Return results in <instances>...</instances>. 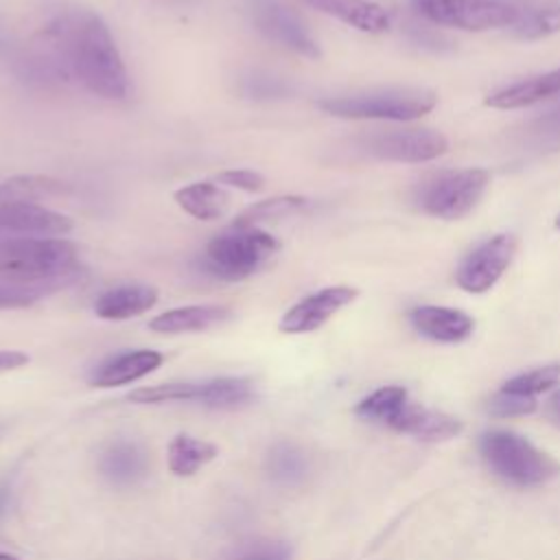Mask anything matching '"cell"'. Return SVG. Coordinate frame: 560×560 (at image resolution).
<instances>
[{
  "instance_id": "obj_12",
  "label": "cell",
  "mask_w": 560,
  "mask_h": 560,
  "mask_svg": "<svg viewBox=\"0 0 560 560\" xmlns=\"http://www.w3.org/2000/svg\"><path fill=\"white\" fill-rule=\"evenodd\" d=\"M254 24L267 39H271L302 57L317 59L322 55L319 44L311 35L304 20L282 4L269 2V4L256 7Z\"/></svg>"
},
{
  "instance_id": "obj_5",
  "label": "cell",
  "mask_w": 560,
  "mask_h": 560,
  "mask_svg": "<svg viewBox=\"0 0 560 560\" xmlns=\"http://www.w3.org/2000/svg\"><path fill=\"white\" fill-rule=\"evenodd\" d=\"M278 241L260 228L234 225L217 234L203 252V267L221 280H243L260 271L278 252Z\"/></svg>"
},
{
  "instance_id": "obj_13",
  "label": "cell",
  "mask_w": 560,
  "mask_h": 560,
  "mask_svg": "<svg viewBox=\"0 0 560 560\" xmlns=\"http://www.w3.org/2000/svg\"><path fill=\"white\" fill-rule=\"evenodd\" d=\"M0 232L22 236H63L72 232V219L26 201H0Z\"/></svg>"
},
{
  "instance_id": "obj_7",
  "label": "cell",
  "mask_w": 560,
  "mask_h": 560,
  "mask_svg": "<svg viewBox=\"0 0 560 560\" xmlns=\"http://www.w3.org/2000/svg\"><path fill=\"white\" fill-rule=\"evenodd\" d=\"M131 402L160 405V402H197L210 409H238L254 400V385L245 376H221L210 381L162 383L138 387L129 394Z\"/></svg>"
},
{
  "instance_id": "obj_24",
  "label": "cell",
  "mask_w": 560,
  "mask_h": 560,
  "mask_svg": "<svg viewBox=\"0 0 560 560\" xmlns=\"http://www.w3.org/2000/svg\"><path fill=\"white\" fill-rule=\"evenodd\" d=\"M70 186L50 175H13L0 184V201L37 203L44 199L66 197Z\"/></svg>"
},
{
  "instance_id": "obj_6",
  "label": "cell",
  "mask_w": 560,
  "mask_h": 560,
  "mask_svg": "<svg viewBox=\"0 0 560 560\" xmlns=\"http://www.w3.org/2000/svg\"><path fill=\"white\" fill-rule=\"evenodd\" d=\"M490 184L486 168H448L424 177L413 192L416 206L435 219H464L481 201Z\"/></svg>"
},
{
  "instance_id": "obj_28",
  "label": "cell",
  "mask_w": 560,
  "mask_h": 560,
  "mask_svg": "<svg viewBox=\"0 0 560 560\" xmlns=\"http://www.w3.org/2000/svg\"><path fill=\"white\" fill-rule=\"evenodd\" d=\"M306 208V199L300 195H280V197H271V199H262L249 208H245L234 225H243V228H256L262 221H278L284 217H291L300 210Z\"/></svg>"
},
{
  "instance_id": "obj_32",
  "label": "cell",
  "mask_w": 560,
  "mask_h": 560,
  "mask_svg": "<svg viewBox=\"0 0 560 560\" xmlns=\"http://www.w3.org/2000/svg\"><path fill=\"white\" fill-rule=\"evenodd\" d=\"M293 549L284 540L258 538L238 545L223 560H291Z\"/></svg>"
},
{
  "instance_id": "obj_22",
  "label": "cell",
  "mask_w": 560,
  "mask_h": 560,
  "mask_svg": "<svg viewBox=\"0 0 560 560\" xmlns=\"http://www.w3.org/2000/svg\"><path fill=\"white\" fill-rule=\"evenodd\" d=\"M175 201L177 206L199 219V221H214L225 214L230 206V195L217 186L214 182H192L175 190Z\"/></svg>"
},
{
  "instance_id": "obj_26",
  "label": "cell",
  "mask_w": 560,
  "mask_h": 560,
  "mask_svg": "<svg viewBox=\"0 0 560 560\" xmlns=\"http://www.w3.org/2000/svg\"><path fill=\"white\" fill-rule=\"evenodd\" d=\"M79 276H68L59 280L44 282H0V308H24L42 298L70 287Z\"/></svg>"
},
{
  "instance_id": "obj_23",
  "label": "cell",
  "mask_w": 560,
  "mask_h": 560,
  "mask_svg": "<svg viewBox=\"0 0 560 560\" xmlns=\"http://www.w3.org/2000/svg\"><path fill=\"white\" fill-rule=\"evenodd\" d=\"M217 446L212 442L199 440L188 433H179L168 442L166 451V464L168 470L177 477H190L195 475L201 466L212 462L217 457Z\"/></svg>"
},
{
  "instance_id": "obj_38",
  "label": "cell",
  "mask_w": 560,
  "mask_h": 560,
  "mask_svg": "<svg viewBox=\"0 0 560 560\" xmlns=\"http://www.w3.org/2000/svg\"><path fill=\"white\" fill-rule=\"evenodd\" d=\"M0 560H20V558H15V556H11V553H2V551H0Z\"/></svg>"
},
{
  "instance_id": "obj_21",
  "label": "cell",
  "mask_w": 560,
  "mask_h": 560,
  "mask_svg": "<svg viewBox=\"0 0 560 560\" xmlns=\"http://www.w3.org/2000/svg\"><path fill=\"white\" fill-rule=\"evenodd\" d=\"M326 15H332L363 33H385L389 28L387 11L372 0H300Z\"/></svg>"
},
{
  "instance_id": "obj_17",
  "label": "cell",
  "mask_w": 560,
  "mask_h": 560,
  "mask_svg": "<svg viewBox=\"0 0 560 560\" xmlns=\"http://www.w3.org/2000/svg\"><path fill=\"white\" fill-rule=\"evenodd\" d=\"M101 475L114 486H133L149 470V455L136 440H114L98 457Z\"/></svg>"
},
{
  "instance_id": "obj_20",
  "label": "cell",
  "mask_w": 560,
  "mask_h": 560,
  "mask_svg": "<svg viewBox=\"0 0 560 560\" xmlns=\"http://www.w3.org/2000/svg\"><path fill=\"white\" fill-rule=\"evenodd\" d=\"M558 94H560V68L512 83L503 90H497L488 94L483 103L492 109H518V107H532Z\"/></svg>"
},
{
  "instance_id": "obj_36",
  "label": "cell",
  "mask_w": 560,
  "mask_h": 560,
  "mask_svg": "<svg viewBox=\"0 0 560 560\" xmlns=\"http://www.w3.org/2000/svg\"><path fill=\"white\" fill-rule=\"evenodd\" d=\"M26 363H28V354H24L20 350H0V374L18 370Z\"/></svg>"
},
{
  "instance_id": "obj_33",
  "label": "cell",
  "mask_w": 560,
  "mask_h": 560,
  "mask_svg": "<svg viewBox=\"0 0 560 560\" xmlns=\"http://www.w3.org/2000/svg\"><path fill=\"white\" fill-rule=\"evenodd\" d=\"M536 411V398L532 396H518L510 392H497L488 400V413L494 418H514V416H527Z\"/></svg>"
},
{
  "instance_id": "obj_8",
  "label": "cell",
  "mask_w": 560,
  "mask_h": 560,
  "mask_svg": "<svg viewBox=\"0 0 560 560\" xmlns=\"http://www.w3.org/2000/svg\"><path fill=\"white\" fill-rule=\"evenodd\" d=\"M416 13L424 20L459 31H490L514 26L521 11L492 0H413Z\"/></svg>"
},
{
  "instance_id": "obj_31",
  "label": "cell",
  "mask_w": 560,
  "mask_h": 560,
  "mask_svg": "<svg viewBox=\"0 0 560 560\" xmlns=\"http://www.w3.org/2000/svg\"><path fill=\"white\" fill-rule=\"evenodd\" d=\"M514 31L523 39H540L560 31V4L545 7L532 13H523L514 24Z\"/></svg>"
},
{
  "instance_id": "obj_10",
  "label": "cell",
  "mask_w": 560,
  "mask_h": 560,
  "mask_svg": "<svg viewBox=\"0 0 560 560\" xmlns=\"http://www.w3.org/2000/svg\"><path fill=\"white\" fill-rule=\"evenodd\" d=\"M365 151L392 162H429L448 151V140L435 129H385L363 140Z\"/></svg>"
},
{
  "instance_id": "obj_35",
  "label": "cell",
  "mask_w": 560,
  "mask_h": 560,
  "mask_svg": "<svg viewBox=\"0 0 560 560\" xmlns=\"http://www.w3.org/2000/svg\"><path fill=\"white\" fill-rule=\"evenodd\" d=\"M217 182L245 192H258L265 188V177L252 168H230L217 175Z\"/></svg>"
},
{
  "instance_id": "obj_27",
  "label": "cell",
  "mask_w": 560,
  "mask_h": 560,
  "mask_svg": "<svg viewBox=\"0 0 560 560\" xmlns=\"http://www.w3.org/2000/svg\"><path fill=\"white\" fill-rule=\"evenodd\" d=\"M407 405V389L400 385H385L365 396L357 407L354 413L359 418L389 424L392 418Z\"/></svg>"
},
{
  "instance_id": "obj_2",
  "label": "cell",
  "mask_w": 560,
  "mask_h": 560,
  "mask_svg": "<svg viewBox=\"0 0 560 560\" xmlns=\"http://www.w3.org/2000/svg\"><path fill=\"white\" fill-rule=\"evenodd\" d=\"M79 247L61 236L0 241V282H44L79 276Z\"/></svg>"
},
{
  "instance_id": "obj_29",
  "label": "cell",
  "mask_w": 560,
  "mask_h": 560,
  "mask_svg": "<svg viewBox=\"0 0 560 560\" xmlns=\"http://www.w3.org/2000/svg\"><path fill=\"white\" fill-rule=\"evenodd\" d=\"M558 383H560V363H549V365H540V368H534V370L512 376L510 381L503 383L501 389L510 392V394L534 398L536 394L547 392Z\"/></svg>"
},
{
  "instance_id": "obj_1",
  "label": "cell",
  "mask_w": 560,
  "mask_h": 560,
  "mask_svg": "<svg viewBox=\"0 0 560 560\" xmlns=\"http://www.w3.org/2000/svg\"><path fill=\"white\" fill-rule=\"evenodd\" d=\"M52 33L63 63L85 90L107 101L127 98L129 72L101 15L90 9H72L55 22Z\"/></svg>"
},
{
  "instance_id": "obj_37",
  "label": "cell",
  "mask_w": 560,
  "mask_h": 560,
  "mask_svg": "<svg viewBox=\"0 0 560 560\" xmlns=\"http://www.w3.org/2000/svg\"><path fill=\"white\" fill-rule=\"evenodd\" d=\"M545 416H547L556 427H560V389L547 400V405H545Z\"/></svg>"
},
{
  "instance_id": "obj_15",
  "label": "cell",
  "mask_w": 560,
  "mask_h": 560,
  "mask_svg": "<svg viewBox=\"0 0 560 560\" xmlns=\"http://www.w3.org/2000/svg\"><path fill=\"white\" fill-rule=\"evenodd\" d=\"M164 357L158 350H129L114 354L98 363L90 374V385L94 387H118L133 383L162 365Z\"/></svg>"
},
{
  "instance_id": "obj_14",
  "label": "cell",
  "mask_w": 560,
  "mask_h": 560,
  "mask_svg": "<svg viewBox=\"0 0 560 560\" xmlns=\"http://www.w3.org/2000/svg\"><path fill=\"white\" fill-rule=\"evenodd\" d=\"M409 324L416 332L440 343H457L472 335L475 322L468 313L448 306L422 304L409 311Z\"/></svg>"
},
{
  "instance_id": "obj_4",
  "label": "cell",
  "mask_w": 560,
  "mask_h": 560,
  "mask_svg": "<svg viewBox=\"0 0 560 560\" xmlns=\"http://www.w3.org/2000/svg\"><path fill=\"white\" fill-rule=\"evenodd\" d=\"M438 103L435 92L422 88H387L319 101V109L350 120H394L407 122L422 118Z\"/></svg>"
},
{
  "instance_id": "obj_11",
  "label": "cell",
  "mask_w": 560,
  "mask_h": 560,
  "mask_svg": "<svg viewBox=\"0 0 560 560\" xmlns=\"http://www.w3.org/2000/svg\"><path fill=\"white\" fill-rule=\"evenodd\" d=\"M359 291L348 284H335V287H324L300 302H295L280 319L278 328L280 332L287 335H302V332H313L322 328L335 313H339L343 306L354 302Z\"/></svg>"
},
{
  "instance_id": "obj_16",
  "label": "cell",
  "mask_w": 560,
  "mask_h": 560,
  "mask_svg": "<svg viewBox=\"0 0 560 560\" xmlns=\"http://www.w3.org/2000/svg\"><path fill=\"white\" fill-rule=\"evenodd\" d=\"M387 427H392L394 431H400V433L416 435L420 440H429V442L455 438L464 429L462 420H457L455 416H448V413L431 409V407L411 405V402H407L392 418V422Z\"/></svg>"
},
{
  "instance_id": "obj_3",
  "label": "cell",
  "mask_w": 560,
  "mask_h": 560,
  "mask_svg": "<svg viewBox=\"0 0 560 560\" xmlns=\"http://www.w3.org/2000/svg\"><path fill=\"white\" fill-rule=\"evenodd\" d=\"M486 466L512 486H540L558 477L560 464L514 431H486L479 440Z\"/></svg>"
},
{
  "instance_id": "obj_25",
  "label": "cell",
  "mask_w": 560,
  "mask_h": 560,
  "mask_svg": "<svg viewBox=\"0 0 560 560\" xmlns=\"http://www.w3.org/2000/svg\"><path fill=\"white\" fill-rule=\"evenodd\" d=\"M265 472L278 486H298L308 475V457L293 442H276L265 457Z\"/></svg>"
},
{
  "instance_id": "obj_18",
  "label": "cell",
  "mask_w": 560,
  "mask_h": 560,
  "mask_svg": "<svg viewBox=\"0 0 560 560\" xmlns=\"http://www.w3.org/2000/svg\"><path fill=\"white\" fill-rule=\"evenodd\" d=\"M158 302V289L151 284L127 282L103 291L94 302V313L101 319L120 322L147 313Z\"/></svg>"
},
{
  "instance_id": "obj_34",
  "label": "cell",
  "mask_w": 560,
  "mask_h": 560,
  "mask_svg": "<svg viewBox=\"0 0 560 560\" xmlns=\"http://www.w3.org/2000/svg\"><path fill=\"white\" fill-rule=\"evenodd\" d=\"M241 92L247 98H256V101H269V98H282L289 88L282 79L271 77V74H262V72H254L249 77L243 79L241 83Z\"/></svg>"
},
{
  "instance_id": "obj_39",
  "label": "cell",
  "mask_w": 560,
  "mask_h": 560,
  "mask_svg": "<svg viewBox=\"0 0 560 560\" xmlns=\"http://www.w3.org/2000/svg\"><path fill=\"white\" fill-rule=\"evenodd\" d=\"M553 225H556V230H558V232H560V214H558V217H556V221H553Z\"/></svg>"
},
{
  "instance_id": "obj_9",
  "label": "cell",
  "mask_w": 560,
  "mask_h": 560,
  "mask_svg": "<svg viewBox=\"0 0 560 560\" xmlns=\"http://www.w3.org/2000/svg\"><path fill=\"white\" fill-rule=\"evenodd\" d=\"M514 234H494L470 249L455 269V282L466 293H486L490 291L501 276L508 271L516 254Z\"/></svg>"
},
{
  "instance_id": "obj_19",
  "label": "cell",
  "mask_w": 560,
  "mask_h": 560,
  "mask_svg": "<svg viewBox=\"0 0 560 560\" xmlns=\"http://www.w3.org/2000/svg\"><path fill=\"white\" fill-rule=\"evenodd\" d=\"M232 317V311L221 304H192L164 311L149 322V328L160 335H179V332H199L214 328Z\"/></svg>"
},
{
  "instance_id": "obj_40",
  "label": "cell",
  "mask_w": 560,
  "mask_h": 560,
  "mask_svg": "<svg viewBox=\"0 0 560 560\" xmlns=\"http://www.w3.org/2000/svg\"><path fill=\"white\" fill-rule=\"evenodd\" d=\"M492 2H497V0H492Z\"/></svg>"
},
{
  "instance_id": "obj_30",
  "label": "cell",
  "mask_w": 560,
  "mask_h": 560,
  "mask_svg": "<svg viewBox=\"0 0 560 560\" xmlns=\"http://www.w3.org/2000/svg\"><path fill=\"white\" fill-rule=\"evenodd\" d=\"M523 140L538 151L560 149V107L529 120L523 129Z\"/></svg>"
}]
</instances>
